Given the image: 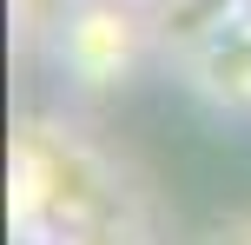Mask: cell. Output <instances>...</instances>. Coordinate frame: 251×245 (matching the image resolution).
Segmentation results:
<instances>
[{
  "label": "cell",
  "mask_w": 251,
  "mask_h": 245,
  "mask_svg": "<svg viewBox=\"0 0 251 245\" xmlns=\"http://www.w3.org/2000/svg\"><path fill=\"white\" fill-rule=\"evenodd\" d=\"M106 199V172L86 146L53 139V126H26L13 146V219L33 232L40 219L79 225Z\"/></svg>",
  "instance_id": "obj_1"
},
{
  "label": "cell",
  "mask_w": 251,
  "mask_h": 245,
  "mask_svg": "<svg viewBox=\"0 0 251 245\" xmlns=\"http://www.w3.org/2000/svg\"><path fill=\"white\" fill-rule=\"evenodd\" d=\"M152 33H159V20H146L132 0H73V13L53 27V53L73 86L106 93L139 66Z\"/></svg>",
  "instance_id": "obj_2"
},
{
  "label": "cell",
  "mask_w": 251,
  "mask_h": 245,
  "mask_svg": "<svg viewBox=\"0 0 251 245\" xmlns=\"http://www.w3.org/2000/svg\"><path fill=\"white\" fill-rule=\"evenodd\" d=\"M185 80L199 100L225 106V113H251V13L245 7L185 53Z\"/></svg>",
  "instance_id": "obj_3"
},
{
  "label": "cell",
  "mask_w": 251,
  "mask_h": 245,
  "mask_svg": "<svg viewBox=\"0 0 251 245\" xmlns=\"http://www.w3.org/2000/svg\"><path fill=\"white\" fill-rule=\"evenodd\" d=\"M13 13H20L26 33H53V27L73 13V0H13Z\"/></svg>",
  "instance_id": "obj_4"
},
{
  "label": "cell",
  "mask_w": 251,
  "mask_h": 245,
  "mask_svg": "<svg viewBox=\"0 0 251 245\" xmlns=\"http://www.w3.org/2000/svg\"><path fill=\"white\" fill-rule=\"evenodd\" d=\"M212 245H251V219H238V225H225Z\"/></svg>",
  "instance_id": "obj_5"
},
{
  "label": "cell",
  "mask_w": 251,
  "mask_h": 245,
  "mask_svg": "<svg viewBox=\"0 0 251 245\" xmlns=\"http://www.w3.org/2000/svg\"><path fill=\"white\" fill-rule=\"evenodd\" d=\"M245 13H251V0H245Z\"/></svg>",
  "instance_id": "obj_6"
}]
</instances>
